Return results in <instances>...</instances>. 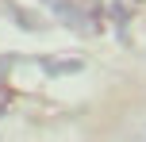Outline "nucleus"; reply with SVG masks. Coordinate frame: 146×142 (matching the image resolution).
<instances>
[{
	"label": "nucleus",
	"instance_id": "1",
	"mask_svg": "<svg viewBox=\"0 0 146 142\" xmlns=\"http://www.w3.org/2000/svg\"><path fill=\"white\" fill-rule=\"evenodd\" d=\"M8 104H12V89H8V85L0 81V115L8 112Z\"/></svg>",
	"mask_w": 146,
	"mask_h": 142
}]
</instances>
